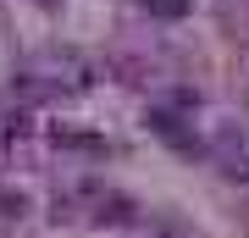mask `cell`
Wrapping results in <instances>:
<instances>
[{
	"label": "cell",
	"instance_id": "1",
	"mask_svg": "<svg viewBox=\"0 0 249 238\" xmlns=\"http://www.w3.org/2000/svg\"><path fill=\"white\" fill-rule=\"evenodd\" d=\"M150 11H155V17H183L188 0H150Z\"/></svg>",
	"mask_w": 249,
	"mask_h": 238
}]
</instances>
